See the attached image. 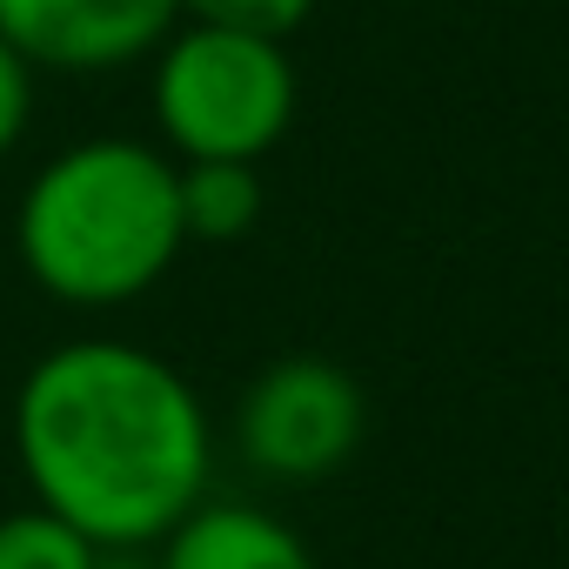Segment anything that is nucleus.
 <instances>
[{
	"mask_svg": "<svg viewBox=\"0 0 569 569\" xmlns=\"http://www.w3.org/2000/svg\"><path fill=\"white\" fill-rule=\"evenodd\" d=\"M14 462L94 549H154L208 496L214 422L168 356L74 336L14 389Z\"/></svg>",
	"mask_w": 569,
	"mask_h": 569,
	"instance_id": "nucleus-1",
	"label": "nucleus"
},
{
	"mask_svg": "<svg viewBox=\"0 0 569 569\" xmlns=\"http://www.w3.org/2000/svg\"><path fill=\"white\" fill-rule=\"evenodd\" d=\"M14 248L61 309H128L181 261V161L134 134H88L34 168Z\"/></svg>",
	"mask_w": 569,
	"mask_h": 569,
	"instance_id": "nucleus-2",
	"label": "nucleus"
},
{
	"mask_svg": "<svg viewBox=\"0 0 569 569\" xmlns=\"http://www.w3.org/2000/svg\"><path fill=\"white\" fill-rule=\"evenodd\" d=\"M148 68L154 128L174 161H261L302 108L289 41L174 21Z\"/></svg>",
	"mask_w": 569,
	"mask_h": 569,
	"instance_id": "nucleus-3",
	"label": "nucleus"
},
{
	"mask_svg": "<svg viewBox=\"0 0 569 569\" xmlns=\"http://www.w3.org/2000/svg\"><path fill=\"white\" fill-rule=\"evenodd\" d=\"M369 436L362 382L329 356H274L234 402V449L268 482H329Z\"/></svg>",
	"mask_w": 569,
	"mask_h": 569,
	"instance_id": "nucleus-4",
	"label": "nucleus"
},
{
	"mask_svg": "<svg viewBox=\"0 0 569 569\" xmlns=\"http://www.w3.org/2000/svg\"><path fill=\"white\" fill-rule=\"evenodd\" d=\"M174 21V0H0V41L34 74H114L154 61Z\"/></svg>",
	"mask_w": 569,
	"mask_h": 569,
	"instance_id": "nucleus-5",
	"label": "nucleus"
},
{
	"mask_svg": "<svg viewBox=\"0 0 569 569\" xmlns=\"http://www.w3.org/2000/svg\"><path fill=\"white\" fill-rule=\"evenodd\" d=\"M154 569H322V562L296 536V522H281L274 509L241 496H201L154 542Z\"/></svg>",
	"mask_w": 569,
	"mask_h": 569,
	"instance_id": "nucleus-6",
	"label": "nucleus"
},
{
	"mask_svg": "<svg viewBox=\"0 0 569 569\" xmlns=\"http://www.w3.org/2000/svg\"><path fill=\"white\" fill-rule=\"evenodd\" d=\"M261 161H181V228L188 241H241L261 221Z\"/></svg>",
	"mask_w": 569,
	"mask_h": 569,
	"instance_id": "nucleus-7",
	"label": "nucleus"
},
{
	"mask_svg": "<svg viewBox=\"0 0 569 569\" xmlns=\"http://www.w3.org/2000/svg\"><path fill=\"white\" fill-rule=\"evenodd\" d=\"M94 562L101 549L41 502L0 516V569H94Z\"/></svg>",
	"mask_w": 569,
	"mask_h": 569,
	"instance_id": "nucleus-8",
	"label": "nucleus"
},
{
	"mask_svg": "<svg viewBox=\"0 0 569 569\" xmlns=\"http://www.w3.org/2000/svg\"><path fill=\"white\" fill-rule=\"evenodd\" d=\"M174 14L194 28H228V34H261V41H289L316 0H174Z\"/></svg>",
	"mask_w": 569,
	"mask_h": 569,
	"instance_id": "nucleus-9",
	"label": "nucleus"
},
{
	"mask_svg": "<svg viewBox=\"0 0 569 569\" xmlns=\"http://www.w3.org/2000/svg\"><path fill=\"white\" fill-rule=\"evenodd\" d=\"M28 121H34V68L0 41V161L21 148Z\"/></svg>",
	"mask_w": 569,
	"mask_h": 569,
	"instance_id": "nucleus-10",
	"label": "nucleus"
},
{
	"mask_svg": "<svg viewBox=\"0 0 569 569\" xmlns=\"http://www.w3.org/2000/svg\"><path fill=\"white\" fill-rule=\"evenodd\" d=\"M94 569H154V556H148V549H101Z\"/></svg>",
	"mask_w": 569,
	"mask_h": 569,
	"instance_id": "nucleus-11",
	"label": "nucleus"
}]
</instances>
